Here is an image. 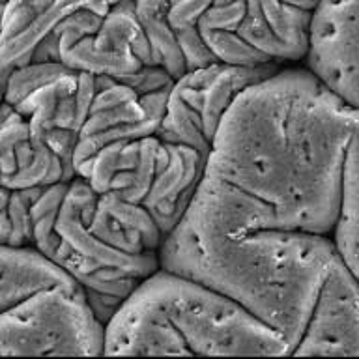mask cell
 I'll list each match as a JSON object with an SVG mask.
<instances>
[{
    "instance_id": "1",
    "label": "cell",
    "mask_w": 359,
    "mask_h": 359,
    "mask_svg": "<svg viewBox=\"0 0 359 359\" xmlns=\"http://www.w3.org/2000/svg\"><path fill=\"white\" fill-rule=\"evenodd\" d=\"M359 111L313 72L277 69L243 88L221 118L204 174L176 224L204 232L330 234Z\"/></svg>"
},
{
    "instance_id": "2",
    "label": "cell",
    "mask_w": 359,
    "mask_h": 359,
    "mask_svg": "<svg viewBox=\"0 0 359 359\" xmlns=\"http://www.w3.org/2000/svg\"><path fill=\"white\" fill-rule=\"evenodd\" d=\"M337 257L325 234L273 229L226 234L180 224L159 251L161 268L236 299L286 342L288 355Z\"/></svg>"
},
{
    "instance_id": "3",
    "label": "cell",
    "mask_w": 359,
    "mask_h": 359,
    "mask_svg": "<svg viewBox=\"0 0 359 359\" xmlns=\"http://www.w3.org/2000/svg\"><path fill=\"white\" fill-rule=\"evenodd\" d=\"M165 232L140 204L95 191L79 174L32 206V247L84 292L105 324L157 268Z\"/></svg>"
},
{
    "instance_id": "4",
    "label": "cell",
    "mask_w": 359,
    "mask_h": 359,
    "mask_svg": "<svg viewBox=\"0 0 359 359\" xmlns=\"http://www.w3.org/2000/svg\"><path fill=\"white\" fill-rule=\"evenodd\" d=\"M103 353L288 355V346L223 292L157 268L105 322Z\"/></svg>"
},
{
    "instance_id": "5",
    "label": "cell",
    "mask_w": 359,
    "mask_h": 359,
    "mask_svg": "<svg viewBox=\"0 0 359 359\" xmlns=\"http://www.w3.org/2000/svg\"><path fill=\"white\" fill-rule=\"evenodd\" d=\"M206 156L157 133L107 144L75 167L95 191L140 204L165 238L189 206Z\"/></svg>"
},
{
    "instance_id": "6",
    "label": "cell",
    "mask_w": 359,
    "mask_h": 359,
    "mask_svg": "<svg viewBox=\"0 0 359 359\" xmlns=\"http://www.w3.org/2000/svg\"><path fill=\"white\" fill-rule=\"evenodd\" d=\"M36 60L60 62L75 72L118 81L156 66L133 0L75 11L39 45L30 62Z\"/></svg>"
},
{
    "instance_id": "7",
    "label": "cell",
    "mask_w": 359,
    "mask_h": 359,
    "mask_svg": "<svg viewBox=\"0 0 359 359\" xmlns=\"http://www.w3.org/2000/svg\"><path fill=\"white\" fill-rule=\"evenodd\" d=\"M105 324L75 283L34 292L0 313V355H101Z\"/></svg>"
},
{
    "instance_id": "8",
    "label": "cell",
    "mask_w": 359,
    "mask_h": 359,
    "mask_svg": "<svg viewBox=\"0 0 359 359\" xmlns=\"http://www.w3.org/2000/svg\"><path fill=\"white\" fill-rule=\"evenodd\" d=\"M97 79L62 66L60 62L36 60L15 67L0 90L28 122L30 133L73 168V154Z\"/></svg>"
},
{
    "instance_id": "9",
    "label": "cell",
    "mask_w": 359,
    "mask_h": 359,
    "mask_svg": "<svg viewBox=\"0 0 359 359\" xmlns=\"http://www.w3.org/2000/svg\"><path fill=\"white\" fill-rule=\"evenodd\" d=\"M279 69V64H210L176 79L168 92L157 135L208 156L221 118L241 90Z\"/></svg>"
},
{
    "instance_id": "10",
    "label": "cell",
    "mask_w": 359,
    "mask_h": 359,
    "mask_svg": "<svg viewBox=\"0 0 359 359\" xmlns=\"http://www.w3.org/2000/svg\"><path fill=\"white\" fill-rule=\"evenodd\" d=\"M95 79V94L73 154V170L103 146L157 133L174 83L157 66L146 67L126 81Z\"/></svg>"
},
{
    "instance_id": "11",
    "label": "cell",
    "mask_w": 359,
    "mask_h": 359,
    "mask_svg": "<svg viewBox=\"0 0 359 359\" xmlns=\"http://www.w3.org/2000/svg\"><path fill=\"white\" fill-rule=\"evenodd\" d=\"M292 355H359V280L341 255L320 288Z\"/></svg>"
},
{
    "instance_id": "12",
    "label": "cell",
    "mask_w": 359,
    "mask_h": 359,
    "mask_svg": "<svg viewBox=\"0 0 359 359\" xmlns=\"http://www.w3.org/2000/svg\"><path fill=\"white\" fill-rule=\"evenodd\" d=\"M303 60L337 95L359 83V0H320Z\"/></svg>"
},
{
    "instance_id": "13",
    "label": "cell",
    "mask_w": 359,
    "mask_h": 359,
    "mask_svg": "<svg viewBox=\"0 0 359 359\" xmlns=\"http://www.w3.org/2000/svg\"><path fill=\"white\" fill-rule=\"evenodd\" d=\"M116 2L120 0H6L0 21V86L15 67L32 60L39 45L75 11Z\"/></svg>"
},
{
    "instance_id": "14",
    "label": "cell",
    "mask_w": 359,
    "mask_h": 359,
    "mask_svg": "<svg viewBox=\"0 0 359 359\" xmlns=\"http://www.w3.org/2000/svg\"><path fill=\"white\" fill-rule=\"evenodd\" d=\"M73 283L32 245L0 243V313L47 286Z\"/></svg>"
},
{
    "instance_id": "15",
    "label": "cell",
    "mask_w": 359,
    "mask_h": 359,
    "mask_svg": "<svg viewBox=\"0 0 359 359\" xmlns=\"http://www.w3.org/2000/svg\"><path fill=\"white\" fill-rule=\"evenodd\" d=\"M333 243L346 266L359 262V118L342 165L341 208L333 229Z\"/></svg>"
},
{
    "instance_id": "16",
    "label": "cell",
    "mask_w": 359,
    "mask_h": 359,
    "mask_svg": "<svg viewBox=\"0 0 359 359\" xmlns=\"http://www.w3.org/2000/svg\"><path fill=\"white\" fill-rule=\"evenodd\" d=\"M133 2L135 13L150 43L156 66L163 67L176 81L187 73V67L168 22L167 11L170 0H133Z\"/></svg>"
},
{
    "instance_id": "17",
    "label": "cell",
    "mask_w": 359,
    "mask_h": 359,
    "mask_svg": "<svg viewBox=\"0 0 359 359\" xmlns=\"http://www.w3.org/2000/svg\"><path fill=\"white\" fill-rule=\"evenodd\" d=\"M45 189H8L0 185V243L32 245V206Z\"/></svg>"
},
{
    "instance_id": "18",
    "label": "cell",
    "mask_w": 359,
    "mask_h": 359,
    "mask_svg": "<svg viewBox=\"0 0 359 359\" xmlns=\"http://www.w3.org/2000/svg\"><path fill=\"white\" fill-rule=\"evenodd\" d=\"M342 101H346L348 105L353 107V109H358L359 111V83L352 84L350 88H346L342 94H339Z\"/></svg>"
},
{
    "instance_id": "19",
    "label": "cell",
    "mask_w": 359,
    "mask_h": 359,
    "mask_svg": "<svg viewBox=\"0 0 359 359\" xmlns=\"http://www.w3.org/2000/svg\"><path fill=\"white\" fill-rule=\"evenodd\" d=\"M348 268H350V271H352V273L355 275V279L359 280V262H355V264H350V266H348Z\"/></svg>"
}]
</instances>
